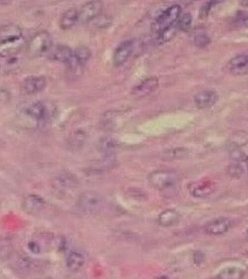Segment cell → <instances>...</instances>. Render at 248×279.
Instances as JSON below:
<instances>
[{
  "instance_id": "obj_1",
  "label": "cell",
  "mask_w": 248,
  "mask_h": 279,
  "mask_svg": "<svg viewBox=\"0 0 248 279\" xmlns=\"http://www.w3.org/2000/svg\"><path fill=\"white\" fill-rule=\"evenodd\" d=\"M148 180L154 189L160 192H169L177 187L179 175L174 170L160 169L151 172L148 176Z\"/></svg>"
},
{
  "instance_id": "obj_2",
  "label": "cell",
  "mask_w": 248,
  "mask_h": 279,
  "mask_svg": "<svg viewBox=\"0 0 248 279\" xmlns=\"http://www.w3.org/2000/svg\"><path fill=\"white\" fill-rule=\"evenodd\" d=\"M105 205L104 197L95 191H87L83 193L77 202L78 209L87 215L100 213Z\"/></svg>"
},
{
  "instance_id": "obj_3",
  "label": "cell",
  "mask_w": 248,
  "mask_h": 279,
  "mask_svg": "<svg viewBox=\"0 0 248 279\" xmlns=\"http://www.w3.org/2000/svg\"><path fill=\"white\" fill-rule=\"evenodd\" d=\"M53 47V38L48 32H40L35 35L28 44V54L32 58H40L49 54Z\"/></svg>"
},
{
  "instance_id": "obj_4",
  "label": "cell",
  "mask_w": 248,
  "mask_h": 279,
  "mask_svg": "<svg viewBox=\"0 0 248 279\" xmlns=\"http://www.w3.org/2000/svg\"><path fill=\"white\" fill-rule=\"evenodd\" d=\"M78 185L76 177L71 173H62L56 176L52 182L53 194L63 200L67 198Z\"/></svg>"
},
{
  "instance_id": "obj_5",
  "label": "cell",
  "mask_w": 248,
  "mask_h": 279,
  "mask_svg": "<svg viewBox=\"0 0 248 279\" xmlns=\"http://www.w3.org/2000/svg\"><path fill=\"white\" fill-rule=\"evenodd\" d=\"M182 14V9L179 5H174L161 13L152 25L153 32L159 34L163 30L176 24Z\"/></svg>"
},
{
  "instance_id": "obj_6",
  "label": "cell",
  "mask_w": 248,
  "mask_h": 279,
  "mask_svg": "<svg viewBox=\"0 0 248 279\" xmlns=\"http://www.w3.org/2000/svg\"><path fill=\"white\" fill-rule=\"evenodd\" d=\"M26 45L25 38L22 36L0 40V58H13L17 56Z\"/></svg>"
},
{
  "instance_id": "obj_7",
  "label": "cell",
  "mask_w": 248,
  "mask_h": 279,
  "mask_svg": "<svg viewBox=\"0 0 248 279\" xmlns=\"http://www.w3.org/2000/svg\"><path fill=\"white\" fill-rule=\"evenodd\" d=\"M103 10V4L98 0L89 2L85 4L81 11H79V22L82 24L92 23L95 19L101 16Z\"/></svg>"
},
{
  "instance_id": "obj_8",
  "label": "cell",
  "mask_w": 248,
  "mask_h": 279,
  "mask_svg": "<svg viewBox=\"0 0 248 279\" xmlns=\"http://www.w3.org/2000/svg\"><path fill=\"white\" fill-rule=\"evenodd\" d=\"M92 57V52L88 47L81 46L74 51V56L72 60L67 64L69 70L71 71H79L82 70L83 67L90 61Z\"/></svg>"
},
{
  "instance_id": "obj_9",
  "label": "cell",
  "mask_w": 248,
  "mask_h": 279,
  "mask_svg": "<svg viewBox=\"0 0 248 279\" xmlns=\"http://www.w3.org/2000/svg\"><path fill=\"white\" fill-rule=\"evenodd\" d=\"M135 45L133 41H126L118 46L113 56V63L116 67H121L126 64L133 56Z\"/></svg>"
},
{
  "instance_id": "obj_10",
  "label": "cell",
  "mask_w": 248,
  "mask_h": 279,
  "mask_svg": "<svg viewBox=\"0 0 248 279\" xmlns=\"http://www.w3.org/2000/svg\"><path fill=\"white\" fill-rule=\"evenodd\" d=\"M47 207V202L38 195H29L24 199L23 210L29 215H39Z\"/></svg>"
},
{
  "instance_id": "obj_11",
  "label": "cell",
  "mask_w": 248,
  "mask_h": 279,
  "mask_svg": "<svg viewBox=\"0 0 248 279\" xmlns=\"http://www.w3.org/2000/svg\"><path fill=\"white\" fill-rule=\"evenodd\" d=\"M48 86V80L44 76H31L23 82V90L29 95L43 92Z\"/></svg>"
},
{
  "instance_id": "obj_12",
  "label": "cell",
  "mask_w": 248,
  "mask_h": 279,
  "mask_svg": "<svg viewBox=\"0 0 248 279\" xmlns=\"http://www.w3.org/2000/svg\"><path fill=\"white\" fill-rule=\"evenodd\" d=\"M25 114L35 122L42 123L44 121H47L48 116H49V111L48 107L44 102L38 101L33 104H31L26 110Z\"/></svg>"
},
{
  "instance_id": "obj_13",
  "label": "cell",
  "mask_w": 248,
  "mask_h": 279,
  "mask_svg": "<svg viewBox=\"0 0 248 279\" xmlns=\"http://www.w3.org/2000/svg\"><path fill=\"white\" fill-rule=\"evenodd\" d=\"M226 69L233 75H245L248 73V54H240L233 57L226 64Z\"/></svg>"
},
{
  "instance_id": "obj_14",
  "label": "cell",
  "mask_w": 248,
  "mask_h": 279,
  "mask_svg": "<svg viewBox=\"0 0 248 279\" xmlns=\"http://www.w3.org/2000/svg\"><path fill=\"white\" fill-rule=\"evenodd\" d=\"M159 87V79L156 77H150L143 80L140 84H138L132 91V95L138 98L146 97L153 92H155Z\"/></svg>"
},
{
  "instance_id": "obj_15",
  "label": "cell",
  "mask_w": 248,
  "mask_h": 279,
  "mask_svg": "<svg viewBox=\"0 0 248 279\" xmlns=\"http://www.w3.org/2000/svg\"><path fill=\"white\" fill-rule=\"evenodd\" d=\"M231 221L228 218H218L209 222L204 230L211 236H220L227 233L231 228Z\"/></svg>"
},
{
  "instance_id": "obj_16",
  "label": "cell",
  "mask_w": 248,
  "mask_h": 279,
  "mask_svg": "<svg viewBox=\"0 0 248 279\" xmlns=\"http://www.w3.org/2000/svg\"><path fill=\"white\" fill-rule=\"evenodd\" d=\"M217 93L213 90H204L199 92L194 97L195 106L200 110H206L211 108L217 102Z\"/></svg>"
},
{
  "instance_id": "obj_17",
  "label": "cell",
  "mask_w": 248,
  "mask_h": 279,
  "mask_svg": "<svg viewBox=\"0 0 248 279\" xmlns=\"http://www.w3.org/2000/svg\"><path fill=\"white\" fill-rule=\"evenodd\" d=\"M73 56H74V51L70 47L60 45L56 49H54V51L51 53L50 59L55 62H59L67 65L72 60Z\"/></svg>"
},
{
  "instance_id": "obj_18",
  "label": "cell",
  "mask_w": 248,
  "mask_h": 279,
  "mask_svg": "<svg viewBox=\"0 0 248 279\" xmlns=\"http://www.w3.org/2000/svg\"><path fill=\"white\" fill-rule=\"evenodd\" d=\"M77 23H79V11L76 9H70L66 11L60 19V27L64 31L71 30Z\"/></svg>"
},
{
  "instance_id": "obj_19",
  "label": "cell",
  "mask_w": 248,
  "mask_h": 279,
  "mask_svg": "<svg viewBox=\"0 0 248 279\" xmlns=\"http://www.w3.org/2000/svg\"><path fill=\"white\" fill-rule=\"evenodd\" d=\"M86 140H87V133L82 129L76 130L68 138V142H67L68 148L71 151H79L80 149L83 148Z\"/></svg>"
},
{
  "instance_id": "obj_20",
  "label": "cell",
  "mask_w": 248,
  "mask_h": 279,
  "mask_svg": "<svg viewBox=\"0 0 248 279\" xmlns=\"http://www.w3.org/2000/svg\"><path fill=\"white\" fill-rule=\"evenodd\" d=\"M66 265L70 271L78 272L85 265V257L78 251H72L67 255Z\"/></svg>"
},
{
  "instance_id": "obj_21",
  "label": "cell",
  "mask_w": 248,
  "mask_h": 279,
  "mask_svg": "<svg viewBox=\"0 0 248 279\" xmlns=\"http://www.w3.org/2000/svg\"><path fill=\"white\" fill-rule=\"evenodd\" d=\"M214 193V185L211 181H198L191 189V195L194 198L205 199Z\"/></svg>"
},
{
  "instance_id": "obj_22",
  "label": "cell",
  "mask_w": 248,
  "mask_h": 279,
  "mask_svg": "<svg viewBox=\"0 0 248 279\" xmlns=\"http://www.w3.org/2000/svg\"><path fill=\"white\" fill-rule=\"evenodd\" d=\"M180 218L181 216L176 210L168 209L160 213L158 216V224L162 227H172L179 222Z\"/></svg>"
},
{
  "instance_id": "obj_23",
  "label": "cell",
  "mask_w": 248,
  "mask_h": 279,
  "mask_svg": "<svg viewBox=\"0 0 248 279\" xmlns=\"http://www.w3.org/2000/svg\"><path fill=\"white\" fill-rule=\"evenodd\" d=\"M99 148L100 150L104 153L105 156H112L114 155L115 151L118 148V141L116 139H114L113 137L107 136L101 139L100 144H99Z\"/></svg>"
},
{
  "instance_id": "obj_24",
  "label": "cell",
  "mask_w": 248,
  "mask_h": 279,
  "mask_svg": "<svg viewBox=\"0 0 248 279\" xmlns=\"http://www.w3.org/2000/svg\"><path fill=\"white\" fill-rule=\"evenodd\" d=\"M244 270L239 267H227L217 274V279H242Z\"/></svg>"
},
{
  "instance_id": "obj_25",
  "label": "cell",
  "mask_w": 248,
  "mask_h": 279,
  "mask_svg": "<svg viewBox=\"0 0 248 279\" xmlns=\"http://www.w3.org/2000/svg\"><path fill=\"white\" fill-rule=\"evenodd\" d=\"M179 29L177 27V25H173L165 30H163L161 33L158 34L157 37V44L158 45H164L166 43H169L170 41H172L178 34Z\"/></svg>"
},
{
  "instance_id": "obj_26",
  "label": "cell",
  "mask_w": 248,
  "mask_h": 279,
  "mask_svg": "<svg viewBox=\"0 0 248 279\" xmlns=\"http://www.w3.org/2000/svg\"><path fill=\"white\" fill-rule=\"evenodd\" d=\"M188 154V150L184 147H177L173 149H168L163 152L162 157L166 160H176V159H182Z\"/></svg>"
},
{
  "instance_id": "obj_27",
  "label": "cell",
  "mask_w": 248,
  "mask_h": 279,
  "mask_svg": "<svg viewBox=\"0 0 248 279\" xmlns=\"http://www.w3.org/2000/svg\"><path fill=\"white\" fill-rule=\"evenodd\" d=\"M192 23H193L192 16L190 14H183L180 16V18L176 22V25H177L179 31L188 32V31H190V29L192 27Z\"/></svg>"
},
{
  "instance_id": "obj_28",
  "label": "cell",
  "mask_w": 248,
  "mask_h": 279,
  "mask_svg": "<svg viewBox=\"0 0 248 279\" xmlns=\"http://www.w3.org/2000/svg\"><path fill=\"white\" fill-rule=\"evenodd\" d=\"M17 36H22V31L17 26H7L0 30V40Z\"/></svg>"
},
{
  "instance_id": "obj_29",
  "label": "cell",
  "mask_w": 248,
  "mask_h": 279,
  "mask_svg": "<svg viewBox=\"0 0 248 279\" xmlns=\"http://www.w3.org/2000/svg\"><path fill=\"white\" fill-rule=\"evenodd\" d=\"M229 155H230V157H231V159L235 162V163H242V162H247V160H248V155L244 152V151H242V150H240L239 148H237V147H235V148H233L232 150H230V152H229Z\"/></svg>"
},
{
  "instance_id": "obj_30",
  "label": "cell",
  "mask_w": 248,
  "mask_h": 279,
  "mask_svg": "<svg viewBox=\"0 0 248 279\" xmlns=\"http://www.w3.org/2000/svg\"><path fill=\"white\" fill-rule=\"evenodd\" d=\"M210 43H211L210 37L204 32H200L196 34L194 37V44L198 48H206L207 46L210 45Z\"/></svg>"
},
{
  "instance_id": "obj_31",
  "label": "cell",
  "mask_w": 248,
  "mask_h": 279,
  "mask_svg": "<svg viewBox=\"0 0 248 279\" xmlns=\"http://www.w3.org/2000/svg\"><path fill=\"white\" fill-rule=\"evenodd\" d=\"M243 172H244V169H243V167L241 166V164H239V163L233 162L232 164L228 165V167H227V173H228V175L231 176V177H233V178H239V177H241L242 174H243Z\"/></svg>"
},
{
  "instance_id": "obj_32",
  "label": "cell",
  "mask_w": 248,
  "mask_h": 279,
  "mask_svg": "<svg viewBox=\"0 0 248 279\" xmlns=\"http://www.w3.org/2000/svg\"><path fill=\"white\" fill-rule=\"evenodd\" d=\"M233 24L237 27H248V13L238 12L233 19Z\"/></svg>"
},
{
  "instance_id": "obj_33",
  "label": "cell",
  "mask_w": 248,
  "mask_h": 279,
  "mask_svg": "<svg viewBox=\"0 0 248 279\" xmlns=\"http://www.w3.org/2000/svg\"><path fill=\"white\" fill-rule=\"evenodd\" d=\"M216 4H219V3H216V2H208V3H206L205 5H203L202 8L200 9V14H199L200 19H201V20H205V19L209 16L211 9H212V8L214 7V5H216Z\"/></svg>"
},
{
  "instance_id": "obj_34",
  "label": "cell",
  "mask_w": 248,
  "mask_h": 279,
  "mask_svg": "<svg viewBox=\"0 0 248 279\" xmlns=\"http://www.w3.org/2000/svg\"><path fill=\"white\" fill-rule=\"evenodd\" d=\"M92 23H94V25L100 29H104L107 28L111 25L112 21L111 19H109L108 17H103V16H99L97 19H95Z\"/></svg>"
},
{
  "instance_id": "obj_35",
  "label": "cell",
  "mask_w": 248,
  "mask_h": 279,
  "mask_svg": "<svg viewBox=\"0 0 248 279\" xmlns=\"http://www.w3.org/2000/svg\"><path fill=\"white\" fill-rule=\"evenodd\" d=\"M29 248L35 254H39V253L42 252V245L38 241H36V240H32L29 243Z\"/></svg>"
},
{
  "instance_id": "obj_36",
  "label": "cell",
  "mask_w": 248,
  "mask_h": 279,
  "mask_svg": "<svg viewBox=\"0 0 248 279\" xmlns=\"http://www.w3.org/2000/svg\"><path fill=\"white\" fill-rule=\"evenodd\" d=\"M204 259H205L204 254H203L202 252H200V251L195 252L194 255H193V262H194L195 264H198V265L201 264V263L204 261Z\"/></svg>"
},
{
  "instance_id": "obj_37",
  "label": "cell",
  "mask_w": 248,
  "mask_h": 279,
  "mask_svg": "<svg viewBox=\"0 0 248 279\" xmlns=\"http://www.w3.org/2000/svg\"><path fill=\"white\" fill-rule=\"evenodd\" d=\"M10 97H11V94L10 92H8L7 90L5 89H2L0 90V101H8L10 100Z\"/></svg>"
},
{
  "instance_id": "obj_38",
  "label": "cell",
  "mask_w": 248,
  "mask_h": 279,
  "mask_svg": "<svg viewBox=\"0 0 248 279\" xmlns=\"http://www.w3.org/2000/svg\"><path fill=\"white\" fill-rule=\"evenodd\" d=\"M156 279H170L169 277H167V276H160V277H158V278H156Z\"/></svg>"
},
{
  "instance_id": "obj_39",
  "label": "cell",
  "mask_w": 248,
  "mask_h": 279,
  "mask_svg": "<svg viewBox=\"0 0 248 279\" xmlns=\"http://www.w3.org/2000/svg\"><path fill=\"white\" fill-rule=\"evenodd\" d=\"M240 4H241V5H246L245 7H248V2H241Z\"/></svg>"
},
{
  "instance_id": "obj_40",
  "label": "cell",
  "mask_w": 248,
  "mask_h": 279,
  "mask_svg": "<svg viewBox=\"0 0 248 279\" xmlns=\"http://www.w3.org/2000/svg\"><path fill=\"white\" fill-rule=\"evenodd\" d=\"M246 238H247V239H248V230H247V231H246Z\"/></svg>"
},
{
  "instance_id": "obj_41",
  "label": "cell",
  "mask_w": 248,
  "mask_h": 279,
  "mask_svg": "<svg viewBox=\"0 0 248 279\" xmlns=\"http://www.w3.org/2000/svg\"><path fill=\"white\" fill-rule=\"evenodd\" d=\"M246 164H247V169H248V160H247V162H246Z\"/></svg>"
},
{
  "instance_id": "obj_42",
  "label": "cell",
  "mask_w": 248,
  "mask_h": 279,
  "mask_svg": "<svg viewBox=\"0 0 248 279\" xmlns=\"http://www.w3.org/2000/svg\"><path fill=\"white\" fill-rule=\"evenodd\" d=\"M44 279H53V278H44Z\"/></svg>"
}]
</instances>
